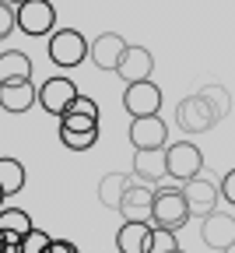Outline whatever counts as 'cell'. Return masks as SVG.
Instances as JSON below:
<instances>
[{
  "mask_svg": "<svg viewBox=\"0 0 235 253\" xmlns=\"http://www.w3.org/2000/svg\"><path fill=\"white\" fill-rule=\"evenodd\" d=\"M18 28L32 39H42L56 28V7L49 0H25L18 4Z\"/></svg>",
  "mask_w": 235,
  "mask_h": 253,
  "instance_id": "obj_4",
  "label": "cell"
},
{
  "mask_svg": "<svg viewBox=\"0 0 235 253\" xmlns=\"http://www.w3.org/2000/svg\"><path fill=\"white\" fill-rule=\"evenodd\" d=\"M88 46L91 42L81 36L78 28H53L49 36H46V53H49V60L56 63L60 71L81 67L84 56H88Z\"/></svg>",
  "mask_w": 235,
  "mask_h": 253,
  "instance_id": "obj_2",
  "label": "cell"
},
{
  "mask_svg": "<svg viewBox=\"0 0 235 253\" xmlns=\"http://www.w3.org/2000/svg\"><path fill=\"white\" fill-rule=\"evenodd\" d=\"M151 232H155L151 221H123L116 232V250L119 253H148Z\"/></svg>",
  "mask_w": 235,
  "mask_h": 253,
  "instance_id": "obj_17",
  "label": "cell"
},
{
  "mask_svg": "<svg viewBox=\"0 0 235 253\" xmlns=\"http://www.w3.org/2000/svg\"><path fill=\"white\" fill-rule=\"evenodd\" d=\"M176 123H179V130H186V134H204V130H211L218 120H214L207 99L196 91V95H190V99H183L176 106Z\"/></svg>",
  "mask_w": 235,
  "mask_h": 253,
  "instance_id": "obj_7",
  "label": "cell"
},
{
  "mask_svg": "<svg viewBox=\"0 0 235 253\" xmlns=\"http://www.w3.org/2000/svg\"><path fill=\"white\" fill-rule=\"evenodd\" d=\"M148 221L155 229L179 232L190 221V208H186V197H183V186H158L155 190V201H151V218Z\"/></svg>",
  "mask_w": 235,
  "mask_h": 253,
  "instance_id": "obj_1",
  "label": "cell"
},
{
  "mask_svg": "<svg viewBox=\"0 0 235 253\" xmlns=\"http://www.w3.org/2000/svg\"><path fill=\"white\" fill-rule=\"evenodd\" d=\"M14 28H18V7L7 4V0H0V42H4Z\"/></svg>",
  "mask_w": 235,
  "mask_h": 253,
  "instance_id": "obj_26",
  "label": "cell"
},
{
  "mask_svg": "<svg viewBox=\"0 0 235 253\" xmlns=\"http://www.w3.org/2000/svg\"><path fill=\"white\" fill-rule=\"evenodd\" d=\"M78 95H81V91H78V84H74L71 78H67V74H56V78H49V81L39 84V99H36V102H39L49 116L60 120V116L67 113V106H71Z\"/></svg>",
  "mask_w": 235,
  "mask_h": 253,
  "instance_id": "obj_5",
  "label": "cell"
},
{
  "mask_svg": "<svg viewBox=\"0 0 235 253\" xmlns=\"http://www.w3.org/2000/svg\"><path fill=\"white\" fill-rule=\"evenodd\" d=\"M123 106L130 113V120H137V116H158V109H161V88L151 78L148 81H133L123 91Z\"/></svg>",
  "mask_w": 235,
  "mask_h": 253,
  "instance_id": "obj_6",
  "label": "cell"
},
{
  "mask_svg": "<svg viewBox=\"0 0 235 253\" xmlns=\"http://www.w3.org/2000/svg\"><path fill=\"white\" fill-rule=\"evenodd\" d=\"M176 253H186V250H176Z\"/></svg>",
  "mask_w": 235,
  "mask_h": 253,
  "instance_id": "obj_31",
  "label": "cell"
},
{
  "mask_svg": "<svg viewBox=\"0 0 235 253\" xmlns=\"http://www.w3.org/2000/svg\"><path fill=\"white\" fill-rule=\"evenodd\" d=\"M169 176V162H165V148H155V151H137L133 155V179L141 183H161Z\"/></svg>",
  "mask_w": 235,
  "mask_h": 253,
  "instance_id": "obj_16",
  "label": "cell"
},
{
  "mask_svg": "<svg viewBox=\"0 0 235 253\" xmlns=\"http://www.w3.org/2000/svg\"><path fill=\"white\" fill-rule=\"evenodd\" d=\"M232 253H235V250H232Z\"/></svg>",
  "mask_w": 235,
  "mask_h": 253,
  "instance_id": "obj_32",
  "label": "cell"
},
{
  "mask_svg": "<svg viewBox=\"0 0 235 253\" xmlns=\"http://www.w3.org/2000/svg\"><path fill=\"white\" fill-rule=\"evenodd\" d=\"M39 99V88L28 81H4L0 84V109L4 113H28Z\"/></svg>",
  "mask_w": 235,
  "mask_h": 253,
  "instance_id": "obj_14",
  "label": "cell"
},
{
  "mask_svg": "<svg viewBox=\"0 0 235 253\" xmlns=\"http://www.w3.org/2000/svg\"><path fill=\"white\" fill-rule=\"evenodd\" d=\"M7 4H14V7H18V4H25V0H7Z\"/></svg>",
  "mask_w": 235,
  "mask_h": 253,
  "instance_id": "obj_30",
  "label": "cell"
},
{
  "mask_svg": "<svg viewBox=\"0 0 235 253\" xmlns=\"http://www.w3.org/2000/svg\"><path fill=\"white\" fill-rule=\"evenodd\" d=\"M21 186H25V166H21V158L0 155V190H4V197H14Z\"/></svg>",
  "mask_w": 235,
  "mask_h": 253,
  "instance_id": "obj_21",
  "label": "cell"
},
{
  "mask_svg": "<svg viewBox=\"0 0 235 253\" xmlns=\"http://www.w3.org/2000/svg\"><path fill=\"white\" fill-rule=\"evenodd\" d=\"M32 60L21 49H4L0 53V84L4 81H28L32 78Z\"/></svg>",
  "mask_w": 235,
  "mask_h": 253,
  "instance_id": "obj_19",
  "label": "cell"
},
{
  "mask_svg": "<svg viewBox=\"0 0 235 253\" xmlns=\"http://www.w3.org/2000/svg\"><path fill=\"white\" fill-rule=\"evenodd\" d=\"M130 183H133V172H106V176H102V183H98V201H102L106 208H113V211H116Z\"/></svg>",
  "mask_w": 235,
  "mask_h": 253,
  "instance_id": "obj_20",
  "label": "cell"
},
{
  "mask_svg": "<svg viewBox=\"0 0 235 253\" xmlns=\"http://www.w3.org/2000/svg\"><path fill=\"white\" fill-rule=\"evenodd\" d=\"M200 95H204V99H207V106H211L214 120H225V116H228L232 102H228V91H225L221 84H207V88H200Z\"/></svg>",
  "mask_w": 235,
  "mask_h": 253,
  "instance_id": "obj_23",
  "label": "cell"
},
{
  "mask_svg": "<svg viewBox=\"0 0 235 253\" xmlns=\"http://www.w3.org/2000/svg\"><path fill=\"white\" fill-rule=\"evenodd\" d=\"M165 162H169V176L176 183H190L193 176L204 172V151L193 141H176L165 148Z\"/></svg>",
  "mask_w": 235,
  "mask_h": 253,
  "instance_id": "obj_3",
  "label": "cell"
},
{
  "mask_svg": "<svg viewBox=\"0 0 235 253\" xmlns=\"http://www.w3.org/2000/svg\"><path fill=\"white\" fill-rule=\"evenodd\" d=\"M60 130H98V102L88 95H78L60 116Z\"/></svg>",
  "mask_w": 235,
  "mask_h": 253,
  "instance_id": "obj_13",
  "label": "cell"
},
{
  "mask_svg": "<svg viewBox=\"0 0 235 253\" xmlns=\"http://www.w3.org/2000/svg\"><path fill=\"white\" fill-rule=\"evenodd\" d=\"M183 197H186V208H190V218H207L211 211H218V183L207 179V176H193L190 183H183Z\"/></svg>",
  "mask_w": 235,
  "mask_h": 253,
  "instance_id": "obj_8",
  "label": "cell"
},
{
  "mask_svg": "<svg viewBox=\"0 0 235 253\" xmlns=\"http://www.w3.org/2000/svg\"><path fill=\"white\" fill-rule=\"evenodd\" d=\"M218 194H221V197L235 208V169H232V172H225V179L218 183Z\"/></svg>",
  "mask_w": 235,
  "mask_h": 253,
  "instance_id": "obj_27",
  "label": "cell"
},
{
  "mask_svg": "<svg viewBox=\"0 0 235 253\" xmlns=\"http://www.w3.org/2000/svg\"><path fill=\"white\" fill-rule=\"evenodd\" d=\"M95 141H98V130H60V144L67 151H88L95 148Z\"/></svg>",
  "mask_w": 235,
  "mask_h": 253,
  "instance_id": "obj_22",
  "label": "cell"
},
{
  "mask_svg": "<svg viewBox=\"0 0 235 253\" xmlns=\"http://www.w3.org/2000/svg\"><path fill=\"white\" fill-rule=\"evenodd\" d=\"M176 250H179L176 232H169V229H155V232H151V246H148V253H176Z\"/></svg>",
  "mask_w": 235,
  "mask_h": 253,
  "instance_id": "obj_25",
  "label": "cell"
},
{
  "mask_svg": "<svg viewBox=\"0 0 235 253\" xmlns=\"http://www.w3.org/2000/svg\"><path fill=\"white\" fill-rule=\"evenodd\" d=\"M49 253H81V250H78L71 239H53V243H49Z\"/></svg>",
  "mask_w": 235,
  "mask_h": 253,
  "instance_id": "obj_28",
  "label": "cell"
},
{
  "mask_svg": "<svg viewBox=\"0 0 235 253\" xmlns=\"http://www.w3.org/2000/svg\"><path fill=\"white\" fill-rule=\"evenodd\" d=\"M49 243H53V236H49V232L32 229V232L18 243V253H49Z\"/></svg>",
  "mask_w": 235,
  "mask_h": 253,
  "instance_id": "obj_24",
  "label": "cell"
},
{
  "mask_svg": "<svg viewBox=\"0 0 235 253\" xmlns=\"http://www.w3.org/2000/svg\"><path fill=\"white\" fill-rule=\"evenodd\" d=\"M169 141V123L161 116H137L130 120V144L133 151H155V148H165Z\"/></svg>",
  "mask_w": 235,
  "mask_h": 253,
  "instance_id": "obj_9",
  "label": "cell"
},
{
  "mask_svg": "<svg viewBox=\"0 0 235 253\" xmlns=\"http://www.w3.org/2000/svg\"><path fill=\"white\" fill-rule=\"evenodd\" d=\"M200 239H204L211 250L225 253L235 246V218L228 211H211L204 218V225H200Z\"/></svg>",
  "mask_w": 235,
  "mask_h": 253,
  "instance_id": "obj_10",
  "label": "cell"
},
{
  "mask_svg": "<svg viewBox=\"0 0 235 253\" xmlns=\"http://www.w3.org/2000/svg\"><path fill=\"white\" fill-rule=\"evenodd\" d=\"M151 71H155V56H151V49H144V46H130V42H126V49H123V56H119V63H116L113 74H119L126 84H133V81H148Z\"/></svg>",
  "mask_w": 235,
  "mask_h": 253,
  "instance_id": "obj_11",
  "label": "cell"
},
{
  "mask_svg": "<svg viewBox=\"0 0 235 253\" xmlns=\"http://www.w3.org/2000/svg\"><path fill=\"white\" fill-rule=\"evenodd\" d=\"M151 201H155V186L133 179L126 186V194H123V201H119L116 211L123 214V221H148L151 218Z\"/></svg>",
  "mask_w": 235,
  "mask_h": 253,
  "instance_id": "obj_12",
  "label": "cell"
},
{
  "mask_svg": "<svg viewBox=\"0 0 235 253\" xmlns=\"http://www.w3.org/2000/svg\"><path fill=\"white\" fill-rule=\"evenodd\" d=\"M123 49H126V42L116 36V32H102V36H98V39L88 46V60L95 63L98 71H116V63H119Z\"/></svg>",
  "mask_w": 235,
  "mask_h": 253,
  "instance_id": "obj_15",
  "label": "cell"
},
{
  "mask_svg": "<svg viewBox=\"0 0 235 253\" xmlns=\"http://www.w3.org/2000/svg\"><path fill=\"white\" fill-rule=\"evenodd\" d=\"M4 201H7V197H4V190H0V208H4Z\"/></svg>",
  "mask_w": 235,
  "mask_h": 253,
  "instance_id": "obj_29",
  "label": "cell"
},
{
  "mask_svg": "<svg viewBox=\"0 0 235 253\" xmlns=\"http://www.w3.org/2000/svg\"><path fill=\"white\" fill-rule=\"evenodd\" d=\"M32 229V214L25 208H0V236H4L7 243H21Z\"/></svg>",
  "mask_w": 235,
  "mask_h": 253,
  "instance_id": "obj_18",
  "label": "cell"
}]
</instances>
